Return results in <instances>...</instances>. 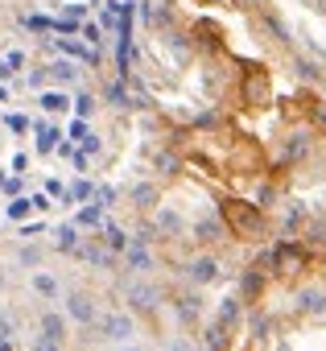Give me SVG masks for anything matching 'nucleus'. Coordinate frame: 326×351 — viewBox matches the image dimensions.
Instances as JSON below:
<instances>
[{
	"mask_svg": "<svg viewBox=\"0 0 326 351\" xmlns=\"http://www.w3.org/2000/svg\"><path fill=\"white\" fill-rule=\"evenodd\" d=\"M223 223H227V232H236V236H244V240H256L260 232H264V219H260V211L252 207V203H223Z\"/></svg>",
	"mask_w": 326,
	"mask_h": 351,
	"instance_id": "nucleus-1",
	"label": "nucleus"
},
{
	"mask_svg": "<svg viewBox=\"0 0 326 351\" xmlns=\"http://www.w3.org/2000/svg\"><path fill=\"white\" fill-rule=\"evenodd\" d=\"M124 302H128L132 314H157V306H161V289H157L153 281L132 277V281H124Z\"/></svg>",
	"mask_w": 326,
	"mask_h": 351,
	"instance_id": "nucleus-2",
	"label": "nucleus"
},
{
	"mask_svg": "<svg viewBox=\"0 0 326 351\" xmlns=\"http://www.w3.org/2000/svg\"><path fill=\"white\" fill-rule=\"evenodd\" d=\"M99 330H103L108 343H132V335H136V314H132V310H108V314L99 318Z\"/></svg>",
	"mask_w": 326,
	"mask_h": 351,
	"instance_id": "nucleus-3",
	"label": "nucleus"
},
{
	"mask_svg": "<svg viewBox=\"0 0 326 351\" xmlns=\"http://www.w3.org/2000/svg\"><path fill=\"white\" fill-rule=\"evenodd\" d=\"M62 310H66V318L79 322V326H95V322H99V306H95V298L83 293V289H71V293L62 298Z\"/></svg>",
	"mask_w": 326,
	"mask_h": 351,
	"instance_id": "nucleus-4",
	"label": "nucleus"
},
{
	"mask_svg": "<svg viewBox=\"0 0 326 351\" xmlns=\"http://www.w3.org/2000/svg\"><path fill=\"white\" fill-rule=\"evenodd\" d=\"M219 277H223V265H219L211 252H199V256L186 261V281H190V285H211V281H219Z\"/></svg>",
	"mask_w": 326,
	"mask_h": 351,
	"instance_id": "nucleus-5",
	"label": "nucleus"
},
{
	"mask_svg": "<svg viewBox=\"0 0 326 351\" xmlns=\"http://www.w3.org/2000/svg\"><path fill=\"white\" fill-rule=\"evenodd\" d=\"M153 232H157V236H166V240H178V236L186 232V219H182L174 207H157V215H153Z\"/></svg>",
	"mask_w": 326,
	"mask_h": 351,
	"instance_id": "nucleus-6",
	"label": "nucleus"
},
{
	"mask_svg": "<svg viewBox=\"0 0 326 351\" xmlns=\"http://www.w3.org/2000/svg\"><path fill=\"white\" fill-rule=\"evenodd\" d=\"M190 236H195L199 244H219V240L227 236V223H223V215H203V219L190 228Z\"/></svg>",
	"mask_w": 326,
	"mask_h": 351,
	"instance_id": "nucleus-7",
	"label": "nucleus"
},
{
	"mask_svg": "<svg viewBox=\"0 0 326 351\" xmlns=\"http://www.w3.org/2000/svg\"><path fill=\"white\" fill-rule=\"evenodd\" d=\"M120 261H124L128 273H149V269H153V252H149V244L136 240V236H132V244H128V252H124Z\"/></svg>",
	"mask_w": 326,
	"mask_h": 351,
	"instance_id": "nucleus-8",
	"label": "nucleus"
},
{
	"mask_svg": "<svg viewBox=\"0 0 326 351\" xmlns=\"http://www.w3.org/2000/svg\"><path fill=\"white\" fill-rule=\"evenodd\" d=\"M66 314H58V310H42V318H38V335H46V339H54V343H62L66 347Z\"/></svg>",
	"mask_w": 326,
	"mask_h": 351,
	"instance_id": "nucleus-9",
	"label": "nucleus"
},
{
	"mask_svg": "<svg viewBox=\"0 0 326 351\" xmlns=\"http://www.w3.org/2000/svg\"><path fill=\"white\" fill-rule=\"evenodd\" d=\"M46 75H50L54 87H75V83H79V62H75V58H54V62L46 66Z\"/></svg>",
	"mask_w": 326,
	"mask_h": 351,
	"instance_id": "nucleus-10",
	"label": "nucleus"
},
{
	"mask_svg": "<svg viewBox=\"0 0 326 351\" xmlns=\"http://www.w3.org/2000/svg\"><path fill=\"white\" fill-rule=\"evenodd\" d=\"M58 145H62V128H58V124H46V120H42V124H34V149H38L42 157H46V153H54Z\"/></svg>",
	"mask_w": 326,
	"mask_h": 351,
	"instance_id": "nucleus-11",
	"label": "nucleus"
},
{
	"mask_svg": "<svg viewBox=\"0 0 326 351\" xmlns=\"http://www.w3.org/2000/svg\"><path fill=\"white\" fill-rule=\"evenodd\" d=\"M54 248H58V252H66V256H75V252L83 248L79 223H58V228H54Z\"/></svg>",
	"mask_w": 326,
	"mask_h": 351,
	"instance_id": "nucleus-12",
	"label": "nucleus"
},
{
	"mask_svg": "<svg viewBox=\"0 0 326 351\" xmlns=\"http://www.w3.org/2000/svg\"><path fill=\"white\" fill-rule=\"evenodd\" d=\"M99 240H103V244H108V248H112L116 256H124V252H128V244H132V236H128V232H124L120 223H112V219H108V223L99 228Z\"/></svg>",
	"mask_w": 326,
	"mask_h": 351,
	"instance_id": "nucleus-13",
	"label": "nucleus"
},
{
	"mask_svg": "<svg viewBox=\"0 0 326 351\" xmlns=\"http://www.w3.org/2000/svg\"><path fill=\"white\" fill-rule=\"evenodd\" d=\"M29 289H34L38 298H46V302H58V293H62L58 277H54V273H42V269H34V277H29Z\"/></svg>",
	"mask_w": 326,
	"mask_h": 351,
	"instance_id": "nucleus-14",
	"label": "nucleus"
},
{
	"mask_svg": "<svg viewBox=\"0 0 326 351\" xmlns=\"http://www.w3.org/2000/svg\"><path fill=\"white\" fill-rule=\"evenodd\" d=\"M174 314H178V322H182V326H195V322L203 318V298H199V293L178 298V302H174Z\"/></svg>",
	"mask_w": 326,
	"mask_h": 351,
	"instance_id": "nucleus-15",
	"label": "nucleus"
},
{
	"mask_svg": "<svg viewBox=\"0 0 326 351\" xmlns=\"http://www.w3.org/2000/svg\"><path fill=\"white\" fill-rule=\"evenodd\" d=\"M38 104H42V112H50V116H62L66 108H75V99H71L62 87H50V91H42V95H38Z\"/></svg>",
	"mask_w": 326,
	"mask_h": 351,
	"instance_id": "nucleus-16",
	"label": "nucleus"
},
{
	"mask_svg": "<svg viewBox=\"0 0 326 351\" xmlns=\"http://www.w3.org/2000/svg\"><path fill=\"white\" fill-rule=\"evenodd\" d=\"M103 99L112 104V108H140V99H132V91L124 87V79H116V83H108V91H103Z\"/></svg>",
	"mask_w": 326,
	"mask_h": 351,
	"instance_id": "nucleus-17",
	"label": "nucleus"
},
{
	"mask_svg": "<svg viewBox=\"0 0 326 351\" xmlns=\"http://www.w3.org/2000/svg\"><path fill=\"white\" fill-rule=\"evenodd\" d=\"M260 289H264V269H248L244 277H240V293H244V302H256L260 298Z\"/></svg>",
	"mask_w": 326,
	"mask_h": 351,
	"instance_id": "nucleus-18",
	"label": "nucleus"
},
{
	"mask_svg": "<svg viewBox=\"0 0 326 351\" xmlns=\"http://www.w3.org/2000/svg\"><path fill=\"white\" fill-rule=\"evenodd\" d=\"M128 199H132V207L153 211V207H157V186H153V182H136V186L128 191Z\"/></svg>",
	"mask_w": 326,
	"mask_h": 351,
	"instance_id": "nucleus-19",
	"label": "nucleus"
},
{
	"mask_svg": "<svg viewBox=\"0 0 326 351\" xmlns=\"http://www.w3.org/2000/svg\"><path fill=\"white\" fill-rule=\"evenodd\" d=\"M103 211H108V207H99V203L91 199L87 207H79V215H75V223H79V228H103V223H108V219H103Z\"/></svg>",
	"mask_w": 326,
	"mask_h": 351,
	"instance_id": "nucleus-20",
	"label": "nucleus"
},
{
	"mask_svg": "<svg viewBox=\"0 0 326 351\" xmlns=\"http://www.w3.org/2000/svg\"><path fill=\"white\" fill-rule=\"evenodd\" d=\"M240 306H244V302H240V298H223V302H219V310H215V322H219V326H227V330H231V326H236V322H240Z\"/></svg>",
	"mask_w": 326,
	"mask_h": 351,
	"instance_id": "nucleus-21",
	"label": "nucleus"
},
{
	"mask_svg": "<svg viewBox=\"0 0 326 351\" xmlns=\"http://www.w3.org/2000/svg\"><path fill=\"white\" fill-rule=\"evenodd\" d=\"M5 215H9L13 223H25V219L34 215V199H25V195H17V199H13V203L5 207Z\"/></svg>",
	"mask_w": 326,
	"mask_h": 351,
	"instance_id": "nucleus-22",
	"label": "nucleus"
},
{
	"mask_svg": "<svg viewBox=\"0 0 326 351\" xmlns=\"http://www.w3.org/2000/svg\"><path fill=\"white\" fill-rule=\"evenodd\" d=\"M297 302H301L305 314H326V293H322V289H301Z\"/></svg>",
	"mask_w": 326,
	"mask_h": 351,
	"instance_id": "nucleus-23",
	"label": "nucleus"
},
{
	"mask_svg": "<svg viewBox=\"0 0 326 351\" xmlns=\"http://www.w3.org/2000/svg\"><path fill=\"white\" fill-rule=\"evenodd\" d=\"M42 261H46V248H42V244H25V248L17 252V265H21V269H38Z\"/></svg>",
	"mask_w": 326,
	"mask_h": 351,
	"instance_id": "nucleus-24",
	"label": "nucleus"
},
{
	"mask_svg": "<svg viewBox=\"0 0 326 351\" xmlns=\"http://www.w3.org/2000/svg\"><path fill=\"white\" fill-rule=\"evenodd\" d=\"M95 108H99V99H95L91 91H79V95H75V116H79V120H91Z\"/></svg>",
	"mask_w": 326,
	"mask_h": 351,
	"instance_id": "nucleus-25",
	"label": "nucleus"
},
{
	"mask_svg": "<svg viewBox=\"0 0 326 351\" xmlns=\"http://www.w3.org/2000/svg\"><path fill=\"white\" fill-rule=\"evenodd\" d=\"M207 351H227V326H219V322L207 326Z\"/></svg>",
	"mask_w": 326,
	"mask_h": 351,
	"instance_id": "nucleus-26",
	"label": "nucleus"
},
{
	"mask_svg": "<svg viewBox=\"0 0 326 351\" xmlns=\"http://www.w3.org/2000/svg\"><path fill=\"white\" fill-rule=\"evenodd\" d=\"M87 199H95V186H91L87 178H79V182L66 191V203H87Z\"/></svg>",
	"mask_w": 326,
	"mask_h": 351,
	"instance_id": "nucleus-27",
	"label": "nucleus"
},
{
	"mask_svg": "<svg viewBox=\"0 0 326 351\" xmlns=\"http://www.w3.org/2000/svg\"><path fill=\"white\" fill-rule=\"evenodd\" d=\"M83 42L99 50V46H103V25H95V21H87V25H83Z\"/></svg>",
	"mask_w": 326,
	"mask_h": 351,
	"instance_id": "nucleus-28",
	"label": "nucleus"
},
{
	"mask_svg": "<svg viewBox=\"0 0 326 351\" xmlns=\"http://www.w3.org/2000/svg\"><path fill=\"white\" fill-rule=\"evenodd\" d=\"M5 124H9V132H29V128H34V120H29V116H21V112H9V116H5Z\"/></svg>",
	"mask_w": 326,
	"mask_h": 351,
	"instance_id": "nucleus-29",
	"label": "nucleus"
},
{
	"mask_svg": "<svg viewBox=\"0 0 326 351\" xmlns=\"http://www.w3.org/2000/svg\"><path fill=\"white\" fill-rule=\"evenodd\" d=\"M305 149H310V136H305V132H297V136H293V141H289V145H285V157H289V161H293V157H301V153H305Z\"/></svg>",
	"mask_w": 326,
	"mask_h": 351,
	"instance_id": "nucleus-30",
	"label": "nucleus"
},
{
	"mask_svg": "<svg viewBox=\"0 0 326 351\" xmlns=\"http://www.w3.org/2000/svg\"><path fill=\"white\" fill-rule=\"evenodd\" d=\"M66 136H71V141H79V145H83V141H87V136H91V124H87V120H79V116H75V124H71V132H66Z\"/></svg>",
	"mask_w": 326,
	"mask_h": 351,
	"instance_id": "nucleus-31",
	"label": "nucleus"
},
{
	"mask_svg": "<svg viewBox=\"0 0 326 351\" xmlns=\"http://www.w3.org/2000/svg\"><path fill=\"white\" fill-rule=\"evenodd\" d=\"M116 199H120L116 186H99V191H95V203H99V207H116Z\"/></svg>",
	"mask_w": 326,
	"mask_h": 351,
	"instance_id": "nucleus-32",
	"label": "nucleus"
},
{
	"mask_svg": "<svg viewBox=\"0 0 326 351\" xmlns=\"http://www.w3.org/2000/svg\"><path fill=\"white\" fill-rule=\"evenodd\" d=\"M13 335H17L13 318H5V314H0V343H13Z\"/></svg>",
	"mask_w": 326,
	"mask_h": 351,
	"instance_id": "nucleus-33",
	"label": "nucleus"
},
{
	"mask_svg": "<svg viewBox=\"0 0 326 351\" xmlns=\"http://www.w3.org/2000/svg\"><path fill=\"white\" fill-rule=\"evenodd\" d=\"M25 83H29L34 91H42V87L50 83V75H46V66H42V71H29V79H25Z\"/></svg>",
	"mask_w": 326,
	"mask_h": 351,
	"instance_id": "nucleus-34",
	"label": "nucleus"
},
{
	"mask_svg": "<svg viewBox=\"0 0 326 351\" xmlns=\"http://www.w3.org/2000/svg\"><path fill=\"white\" fill-rule=\"evenodd\" d=\"M42 232H46V223H42V219H34V223H21V236H25V240H34V236H42Z\"/></svg>",
	"mask_w": 326,
	"mask_h": 351,
	"instance_id": "nucleus-35",
	"label": "nucleus"
},
{
	"mask_svg": "<svg viewBox=\"0 0 326 351\" xmlns=\"http://www.w3.org/2000/svg\"><path fill=\"white\" fill-rule=\"evenodd\" d=\"M34 351H62V343H54V339L38 335V339H34Z\"/></svg>",
	"mask_w": 326,
	"mask_h": 351,
	"instance_id": "nucleus-36",
	"label": "nucleus"
},
{
	"mask_svg": "<svg viewBox=\"0 0 326 351\" xmlns=\"http://www.w3.org/2000/svg\"><path fill=\"white\" fill-rule=\"evenodd\" d=\"M297 75H301V79H318V66L305 62V58H297Z\"/></svg>",
	"mask_w": 326,
	"mask_h": 351,
	"instance_id": "nucleus-37",
	"label": "nucleus"
},
{
	"mask_svg": "<svg viewBox=\"0 0 326 351\" xmlns=\"http://www.w3.org/2000/svg\"><path fill=\"white\" fill-rule=\"evenodd\" d=\"M0 191H5V195H13V199H17V195H21V178H9L5 186H0Z\"/></svg>",
	"mask_w": 326,
	"mask_h": 351,
	"instance_id": "nucleus-38",
	"label": "nucleus"
},
{
	"mask_svg": "<svg viewBox=\"0 0 326 351\" xmlns=\"http://www.w3.org/2000/svg\"><path fill=\"white\" fill-rule=\"evenodd\" d=\"M5 62H9V66H13V71H21V66H25V54H21V50H13V54H9V58H5Z\"/></svg>",
	"mask_w": 326,
	"mask_h": 351,
	"instance_id": "nucleus-39",
	"label": "nucleus"
},
{
	"mask_svg": "<svg viewBox=\"0 0 326 351\" xmlns=\"http://www.w3.org/2000/svg\"><path fill=\"white\" fill-rule=\"evenodd\" d=\"M13 169L25 173V169H29V153H17V157H13Z\"/></svg>",
	"mask_w": 326,
	"mask_h": 351,
	"instance_id": "nucleus-40",
	"label": "nucleus"
},
{
	"mask_svg": "<svg viewBox=\"0 0 326 351\" xmlns=\"http://www.w3.org/2000/svg\"><path fill=\"white\" fill-rule=\"evenodd\" d=\"M13 75H17V71H13V66H9V62H5V58H0V83H9V79H13Z\"/></svg>",
	"mask_w": 326,
	"mask_h": 351,
	"instance_id": "nucleus-41",
	"label": "nucleus"
},
{
	"mask_svg": "<svg viewBox=\"0 0 326 351\" xmlns=\"http://www.w3.org/2000/svg\"><path fill=\"white\" fill-rule=\"evenodd\" d=\"M166 351H195V347H190V339H174V343H170Z\"/></svg>",
	"mask_w": 326,
	"mask_h": 351,
	"instance_id": "nucleus-42",
	"label": "nucleus"
},
{
	"mask_svg": "<svg viewBox=\"0 0 326 351\" xmlns=\"http://www.w3.org/2000/svg\"><path fill=\"white\" fill-rule=\"evenodd\" d=\"M50 207V195H34V211H46Z\"/></svg>",
	"mask_w": 326,
	"mask_h": 351,
	"instance_id": "nucleus-43",
	"label": "nucleus"
},
{
	"mask_svg": "<svg viewBox=\"0 0 326 351\" xmlns=\"http://www.w3.org/2000/svg\"><path fill=\"white\" fill-rule=\"evenodd\" d=\"M5 285H9V273H5V269H0V293H5Z\"/></svg>",
	"mask_w": 326,
	"mask_h": 351,
	"instance_id": "nucleus-44",
	"label": "nucleus"
},
{
	"mask_svg": "<svg viewBox=\"0 0 326 351\" xmlns=\"http://www.w3.org/2000/svg\"><path fill=\"white\" fill-rule=\"evenodd\" d=\"M120 351H145V347H136V343H120Z\"/></svg>",
	"mask_w": 326,
	"mask_h": 351,
	"instance_id": "nucleus-45",
	"label": "nucleus"
},
{
	"mask_svg": "<svg viewBox=\"0 0 326 351\" xmlns=\"http://www.w3.org/2000/svg\"><path fill=\"white\" fill-rule=\"evenodd\" d=\"M0 104H9V87L5 83H0Z\"/></svg>",
	"mask_w": 326,
	"mask_h": 351,
	"instance_id": "nucleus-46",
	"label": "nucleus"
},
{
	"mask_svg": "<svg viewBox=\"0 0 326 351\" xmlns=\"http://www.w3.org/2000/svg\"><path fill=\"white\" fill-rule=\"evenodd\" d=\"M0 351H13V343H0Z\"/></svg>",
	"mask_w": 326,
	"mask_h": 351,
	"instance_id": "nucleus-47",
	"label": "nucleus"
}]
</instances>
